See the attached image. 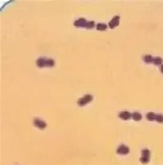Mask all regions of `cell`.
Here are the masks:
<instances>
[{
  "mask_svg": "<svg viewBox=\"0 0 163 165\" xmlns=\"http://www.w3.org/2000/svg\"><path fill=\"white\" fill-rule=\"evenodd\" d=\"M34 124L36 127L39 128L40 129H44V128L46 127L47 124L46 123H45L44 121L41 120L39 118H36L34 121Z\"/></svg>",
  "mask_w": 163,
  "mask_h": 165,
  "instance_id": "cell-4",
  "label": "cell"
},
{
  "mask_svg": "<svg viewBox=\"0 0 163 165\" xmlns=\"http://www.w3.org/2000/svg\"><path fill=\"white\" fill-rule=\"evenodd\" d=\"M105 28H106V25H105L98 24L97 25V29H99V30H103V29H105Z\"/></svg>",
  "mask_w": 163,
  "mask_h": 165,
  "instance_id": "cell-5",
  "label": "cell"
},
{
  "mask_svg": "<svg viewBox=\"0 0 163 165\" xmlns=\"http://www.w3.org/2000/svg\"><path fill=\"white\" fill-rule=\"evenodd\" d=\"M37 66L39 68L43 67H52L55 65V61H54L51 58H39L36 61Z\"/></svg>",
  "mask_w": 163,
  "mask_h": 165,
  "instance_id": "cell-1",
  "label": "cell"
},
{
  "mask_svg": "<svg viewBox=\"0 0 163 165\" xmlns=\"http://www.w3.org/2000/svg\"><path fill=\"white\" fill-rule=\"evenodd\" d=\"M94 25V22H88L85 18H79L74 23V25L76 27H86L88 29L93 27Z\"/></svg>",
  "mask_w": 163,
  "mask_h": 165,
  "instance_id": "cell-2",
  "label": "cell"
},
{
  "mask_svg": "<svg viewBox=\"0 0 163 165\" xmlns=\"http://www.w3.org/2000/svg\"><path fill=\"white\" fill-rule=\"evenodd\" d=\"M92 99V97L90 95H85L83 98L79 99L77 101L78 105L80 106L86 105L89 101H91Z\"/></svg>",
  "mask_w": 163,
  "mask_h": 165,
  "instance_id": "cell-3",
  "label": "cell"
}]
</instances>
